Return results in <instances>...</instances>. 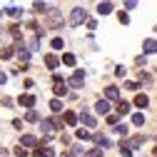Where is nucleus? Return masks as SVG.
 <instances>
[{"label":"nucleus","mask_w":157,"mask_h":157,"mask_svg":"<svg viewBox=\"0 0 157 157\" xmlns=\"http://www.w3.org/2000/svg\"><path fill=\"white\" fill-rule=\"evenodd\" d=\"M63 63H65V65H75V55H72V52H65V55H63Z\"/></svg>","instance_id":"a878e982"},{"label":"nucleus","mask_w":157,"mask_h":157,"mask_svg":"<svg viewBox=\"0 0 157 157\" xmlns=\"http://www.w3.org/2000/svg\"><path fill=\"white\" fill-rule=\"evenodd\" d=\"M97 13H100V15H110L112 13V3H107V0L100 3V5H97Z\"/></svg>","instance_id":"4468645a"},{"label":"nucleus","mask_w":157,"mask_h":157,"mask_svg":"<svg viewBox=\"0 0 157 157\" xmlns=\"http://www.w3.org/2000/svg\"><path fill=\"white\" fill-rule=\"evenodd\" d=\"M72 155H75V157H85V150H82V147H72Z\"/></svg>","instance_id":"473e14b6"},{"label":"nucleus","mask_w":157,"mask_h":157,"mask_svg":"<svg viewBox=\"0 0 157 157\" xmlns=\"http://www.w3.org/2000/svg\"><path fill=\"white\" fill-rule=\"evenodd\" d=\"M10 35L15 37V40H20V28H17V25H13V28H10Z\"/></svg>","instance_id":"7c9ffc66"},{"label":"nucleus","mask_w":157,"mask_h":157,"mask_svg":"<svg viewBox=\"0 0 157 157\" xmlns=\"http://www.w3.org/2000/svg\"><path fill=\"white\" fill-rule=\"evenodd\" d=\"M25 120H28V122H37L40 117H37V112H35V110L30 107V110H28V115H25Z\"/></svg>","instance_id":"4be33fe9"},{"label":"nucleus","mask_w":157,"mask_h":157,"mask_svg":"<svg viewBox=\"0 0 157 157\" xmlns=\"http://www.w3.org/2000/svg\"><path fill=\"white\" fill-rule=\"evenodd\" d=\"M13 52H15V48H0V57H3V60L13 57Z\"/></svg>","instance_id":"aec40b11"},{"label":"nucleus","mask_w":157,"mask_h":157,"mask_svg":"<svg viewBox=\"0 0 157 157\" xmlns=\"http://www.w3.org/2000/svg\"><path fill=\"white\" fill-rule=\"evenodd\" d=\"M5 82H8V75H5V72H3V70H0V87H3V85H5Z\"/></svg>","instance_id":"c9c22d12"},{"label":"nucleus","mask_w":157,"mask_h":157,"mask_svg":"<svg viewBox=\"0 0 157 157\" xmlns=\"http://www.w3.org/2000/svg\"><path fill=\"white\" fill-rule=\"evenodd\" d=\"M45 65H48L50 70H55L57 65H60V60H57V55H45Z\"/></svg>","instance_id":"ddd939ff"},{"label":"nucleus","mask_w":157,"mask_h":157,"mask_svg":"<svg viewBox=\"0 0 157 157\" xmlns=\"http://www.w3.org/2000/svg\"><path fill=\"white\" fill-rule=\"evenodd\" d=\"M142 48H145V52H147V55L157 52V43H155V40H145V45H142Z\"/></svg>","instance_id":"f3484780"},{"label":"nucleus","mask_w":157,"mask_h":157,"mask_svg":"<svg viewBox=\"0 0 157 157\" xmlns=\"http://www.w3.org/2000/svg\"><path fill=\"white\" fill-rule=\"evenodd\" d=\"M77 120H80V117H77L75 112H70V110L63 115V122H65V125H77Z\"/></svg>","instance_id":"9d476101"},{"label":"nucleus","mask_w":157,"mask_h":157,"mask_svg":"<svg viewBox=\"0 0 157 157\" xmlns=\"http://www.w3.org/2000/svg\"><path fill=\"white\" fill-rule=\"evenodd\" d=\"M85 20H87L85 8H72V13H70V25H72V28H77V25H82Z\"/></svg>","instance_id":"f03ea898"},{"label":"nucleus","mask_w":157,"mask_h":157,"mask_svg":"<svg viewBox=\"0 0 157 157\" xmlns=\"http://www.w3.org/2000/svg\"><path fill=\"white\" fill-rule=\"evenodd\" d=\"M17 105H23V107L30 110V107L35 105V97H33V95H20V97H17Z\"/></svg>","instance_id":"0eeeda50"},{"label":"nucleus","mask_w":157,"mask_h":157,"mask_svg":"<svg viewBox=\"0 0 157 157\" xmlns=\"http://www.w3.org/2000/svg\"><path fill=\"white\" fill-rule=\"evenodd\" d=\"M142 145H145V137H142V135H135L132 140L127 142V147H142Z\"/></svg>","instance_id":"2eb2a0df"},{"label":"nucleus","mask_w":157,"mask_h":157,"mask_svg":"<svg viewBox=\"0 0 157 157\" xmlns=\"http://www.w3.org/2000/svg\"><path fill=\"white\" fill-rule=\"evenodd\" d=\"M117 17H120V23H122V25H130V15H127V13L120 10V13H117Z\"/></svg>","instance_id":"cd10ccee"},{"label":"nucleus","mask_w":157,"mask_h":157,"mask_svg":"<svg viewBox=\"0 0 157 157\" xmlns=\"http://www.w3.org/2000/svg\"><path fill=\"white\" fill-rule=\"evenodd\" d=\"M50 110H52V112H60V110H63V102H60V100L55 97V100L50 102Z\"/></svg>","instance_id":"393cba45"},{"label":"nucleus","mask_w":157,"mask_h":157,"mask_svg":"<svg viewBox=\"0 0 157 157\" xmlns=\"http://www.w3.org/2000/svg\"><path fill=\"white\" fill-rule=\"evenodd\" d=\"M33 10H35V13H45V10H48V5L37 0V3H33Z\"/></svg>","instance_id":"b1692460"},{"label":"nucleus","mask_w":157,"mask_h":157,"mask_svg":"<svg viewBox=\"0 0 157 157\" xmlns=\"http://www.w3.org/2000/svg\"><path fill=\"white\" fill-rule=\"evenodd\" d=\"M45 15H48V25L50 28H60L63 25V13L57 10V8H48Z\"/></svg>","instance_id":"f257e3e1"},{"label":"nucleus","mask_w":157,"mask_h":157,"mask_svg":"<svg viewBox=\"0 0 157 157\" xmlns=\"http://www.w3.org/2000/svg\"><path fill=\"white\" fill-rule=\"evenodd\" d=\"M95 112H97V115H107V112H110V102H107V100H97V102H95Z\"/></svg>","instance_id":"423d86ee"},{"label":"nucleus","mask_w":157,"mask_h":157,"mask_svg":"<svg viewBox=\"0 0 157 157\" xmlns=\"http://www.w3.org/2000/svg\"><path fill=\"white\" fill-rule=\"evenodd\" d=\"M120 150H122V157H130L132 155V147H120Z\"/></svg>","instance_id":"e433bc0d"},{"label":"nucleus","mask_w":157,"mask_h":157,"mask_svg":"<svg viewBox=\"0 0 157 157\" xmlns=\"http://www.w3.org/2000/svg\"><path fill=\"white\" fill-rule=\"evenodd\" d=\"M107 125H117V115H110L107 112Z\"/></svg>","instance_id":"72a5a7b5"},{"label":"nucleus","mask_w":157,"mask_h":157,"mask_svg":"<svg viewBox=\"0 0 157 157\" xmlns=\"http://www.w3.org/2000/svg\"><path fill=\"white\" fill-rule=\"evenodd\" d=\"M5 13H8L10 17H20V15H23V10H20V8H5Z\"/></svg>","instance_id":"5701e85b"},{"label":"nucleus","mask_w":157,"mask_h":157,"mask_svg":"<svg viewBox=\"0 0 157 157\" xmlns=\"http://www.w3.org/2000/svg\"><path fill=\"white\" fill-rule=\"evenodd\" d=\"M35 157H55L52 147H35Z\"/></svg>","instance_id":"6e6552de"},{"label":"nucleus","mask_w":157,"mask_h":157,"mask_svg":"<svg viewBox=\"0 0 157 157\" xmlns=\"http://www.w3.org/2000/svg\"><path fill=\"white\" fill-rule=\"evenodd\" d=\"M13 127L15 130H23V120H13Z\"/></svg>","instance_id":"4c0bfd02"},{"label":"nucleus","mask_w":157,"mask_h":157,"mask_svg":"<svg viewBox=\"0 0 157 157\" xmlns=\"http://www.w3.org/2000/svg\"><path fill=\"white\" fill-rule=\"evenodd\" d=\"M132 125H140V127H142V125H145V115H142V112L132 115Z\"/></svg>","instance_id":"412c9836"},{"label":"nucleus","mask_w":157,"mask_h":157,"mask_svg":"<svg viewBox=\"0 0 157 157\" xmlns=\"http://www.w3.org/2000/svg\"><path fill=\"white\" fill-rule=\"evenodd\" d=\"M105 97L107 100H117V97H120V90H117L115 85H110V87H105Z\"/></svg>","instance_id":"9b49d317"},{"label":"nucleus","mask_w":157,"mask_h":157,"mask_svg":"<svg viewBox=\"0 0 157 157\" xmlns=\"http://www.w3.org/2000/svg\"><path fill=\"white\" fill-rule=\"evenodd\" d=\"M67 85H70V87H75V90H80V87L85 85V72H82V70H75V72H72V77L67 80Z\"/></svg>","instance_id":"20e7f679"},{"label":"nucleus","mask_w":157,"mask_h":157,"mask_svg":"<svg viewBox=\"0 0 157 157\" xmlns=\"http://www.w3.org/2000/svg\"><path fill=\"white\" fill-rule=\"evenodd\" d=\"M125 8H127V10H135V8H137V0H125Z\"/></svg>","instance_id":"2f4dec72"},{"label":"nucleus","mask_w":157,"mask_h":157,"mask_svg":"<svg viewBox=\"0 0 157 157\" xmlns=\"http://www.w3.org/2000/svg\"><path fill=\"white\" fill-rule=\"evenodd\" d=\"M75 137H77V140H90V130H87V127L75 130Z\"/></svg>","instance_id":"dca6fc26"},{"label":"nucleus","mask_w":157,"mask_h":157,"mask_svg":"<svg viewBox=\"0 0 157 157\" xmlns=\"http://www.w3.org/2000/svg\"><path fill=\"white\" fill-rule=\"evenodd\" d=\"M135 105H137V107H140V110H145V107L150 105V97L140 92V95H137V97H135Z\"/></svg>","instance_id":"1a4fd4ad"},{"label":"nucleus","mask_w":157,"mask_h":157,"mask_svg":"<svg viewBox=\"0 0 157 157\" xmlns=\"http://www.w3.org/2000/svg\"><path fill=\"white\" fill-rule=\"evenodd\" d=\"M155 155H157V147H155Z\"/></svg>","instance_id":"58836bf2"},{"label":"nucleus","mask_w":157,"mask_h":157,"mask_svg":"<svg viewBox=\"0 0 157 157\" xmlns=\"http://www.w3.org/2000/svg\"><path fill=\"white\" fill-rule=\"evenodd\" d=\"M52 90H55V97H63V95H67V87H65L63 82H57Z\"/></svg>","instance_id":"a211bd4d"},{"label":"nucleus","mask_w":157,"mask_h":157,"mask_svg":"<svg viewBox=\"0 0 157 157\" xmlns=\"http://www.w3.org/2000/svg\"><path fill=\"white\" fill-rule=\"evenodd\" d=\"M20 145L23 147H37V137L35 135H23L20 137Z\"/></svg>","instance_id":"39448f33"},{"label":"nucleus","mask_w":157,"mask_h":157,"mask_svg":"<svg viewBox=\"0 0 157 157\" xmlns=\"http://www.w3.org/2000/svg\"><path fill=\"white\" fill-rule=\"evenodd\" d=\"M57 127H63V125H60V120H40V130H43V135H45V137H52Z\"/></svg>","instance_id":"7ed1b4c3"},{"label":"nucleus","mask_w":157,"mask_h":157,"mask_svg":"<svg viewBox=\"0 0 157 157\" xmlns=\"http://www.w3.org/2000/svg\"><path fill=\"white\" fill-rule=\"evenodd\" d=\"M80 120H82V125H85V127H92V125H95V117H92V115H90L87 110H82V115H80Z\"/></svg>","instance_id":"f8f14e48"},{"label":"nucleus","mask_w":157,"mask_h":157,"mask_svg":"<svg viewBox=\"0 0 157 157\" xmlns=\"http://www.w3.org/2000/svg\"><path fill=\"white\" fill-rule=\"evenodd\" d=\"M117 112H120V115L125 117V115L130 112V102H125V100H122V102H117Z\"/></svg>","instance_id":"6ab92c4d"},{"label":"nucleus","mask_w":157,"mask_h":157,"mask_svg":"<svg viewBox=\"0 0 157 157\" xmlns=\"http://www.w3.org/2000/svg\"><path fill=\"white\" fill-rule=\"evenodd\" d=\"M125 87H127V90H137V82H135V80H127Z\"/></svg>","instance_id":"f704fd0d"},{"label":"nucleus","mask_w":157,"mask_h":157,"mask_svg":"<svg viewBox=\"0 0 157 157\" xmlns=\"http://www.w3.org/2000/svg\"><path fill=\"white\" fill-rule=\"evenodd\" d=\"M13 152H15L17 157H25V155H28V147H23V145H20V147H15Z\"/></svg>","instance_id":"c756f323"},{"label":"nucleus","mask_w":157,"mask_h":157,"mask_svg":"<svg viewBox=\"0 0 157 157\" xmlns=\"http://www.w3.org/2000/svg\"><path fill=\"white\" fill-rule=\"evenodd\" d=\"M63 45H65L63 37H55V40H52V50H63Z\"/></svg>","instance_id":"bb28decb"},{"label":"nucleus","mask_w":157,"mask_h":157,"mask_svg":"<svg viewBox=\"0 0 157 157\" xmlns=\"http://www.w3.org/2000/svg\"><path fill=\"white\" fill-rule=\"evenodd\" d=\"M112 127H115V132H117V135H122V137L127 135V125H112Z\"/></svg>","instance_id":"c85d7f7f"}]
</instances>
